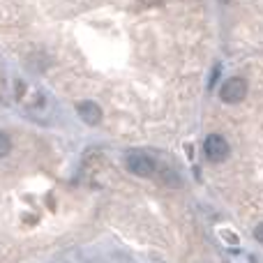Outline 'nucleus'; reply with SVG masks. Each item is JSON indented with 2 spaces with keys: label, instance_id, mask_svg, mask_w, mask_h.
<instances>
[{
  "label": "nucleus",
  "instance_id": "obj_5",
  "mask_svg": "<svg viewBox=\"0 0 263 263\" xmlns=\"http://www.w3.org/2000/svg\"><path fill=\"white\" fill-rule=\"evenodd\" d=\"M9 150H12V141H9V136L5 132H0V157L9 155Z\"/></svg>",
  "mask_w": 263,
  "mask_h": 263
},
{
  "label": "nucleus",
  "instance_id": "obj_1",
  "mask_svg": "<svg viewBox=\"0 0 263 263\" xmlns=\"http://www.w3.org/2000/svg\"><path fill=\"white\" fill-rule=\"evenodd\" d=\"M125 166H127L129 173H134V176H139V178H150V176H155V171H157V162H155L150 155L139 153V150L127 153Z\"/></svg>",
  "mask_w": 263,
  "mask_h": 263
},
{
  "label": "nucleus",
  "instance_id": "obj_8",
  "mask_svg": "<svg viewBox=\"0 0 263 263\" xmlns=\"http://www.w3.org/2000/svg\"><path fill=\"white\" fill-rule=\"evenodd\" d=\"M254 236H256V240H259L261 242V245H263V222L259 224V227H256L254 229Z\"/></svg>",
  "mask_w": 263,
  "mask_h": 263
},
{
  "label": "nucleus",
  "instance_id": "obj_3",
  "mask_svg": "<svg viewBox=\"0 0 263 263\" xmlns=\"http://www.w3.org/2000/svg\"><path fill=\"white\" fill-rule=\"evenodd\" d=\"M203 153H205V157H208L210 162L219 164V162H224V159L231 155V145H229V141L224 139L222 134H210V136H205Z\"/></svg>",
  "mask_w": 263,
  "mask_h": 263
},
{
  "label": "nucleus",
  "instance_id": "obj_2",
  "mask_svg": "<svg viewBox=\"0 0 263 263\" xmlns=\"http://www.w3.org/2000/svg\"><path fill=\"white\" fill-rule=\"evenodd\" d=\"M247 97V81L242 77H231L219 88V100L224 104H240Z\"/></svg>",
  "mask_w": 263,
  "mask_h": 263
},
{
  "label": "nucleus",
  "instance_id": "obj_4",
  "mask_svg": "<svg viewBox=\"0 0 263 263\" xmlns=\"http://www.w3.org/2000/svg\"><path fill=\"white\" fill-rule=\"evenodd\" d=\"M77 114H79V118L86 125H90V127L102 123V106L92 100H86V102H81V104H77Z\"/></svg>",
  "mask_w": 263,
  "mask_h": 263
},
{
  "label": "nucleus",
  "instance_id": "obj_6",
  "mask_svg": "<svg viewBox=\"0 0 263 263\" xmlns=\"http://www.w3.org/2000/svg\"><path fill=\"white\" fill-rule=\"evenodd\" d=\"M219 72H222V65H219V63H215V65H213V72H210V81H208V88H210V90H213V88H215V83H217Z\"/></svg>",
  "mask_w": 263,
  "mask_h": 263
},
{
  "label": "nucleus",
  "instance_id": "obj_7",
  "mask_svg": "<svg viewBox=\"0 0 263 263\" xmlns=\"http://www.w3.org/2000/svg\"><path fill=\"white\" fill-rule=\"evenodd\" d=\"M224 240H227V242H231V245H238V236H236V233H224Z\"/></svg>",
  "mask_w": 263,
  "mask_h": 263
}]
</instances>
